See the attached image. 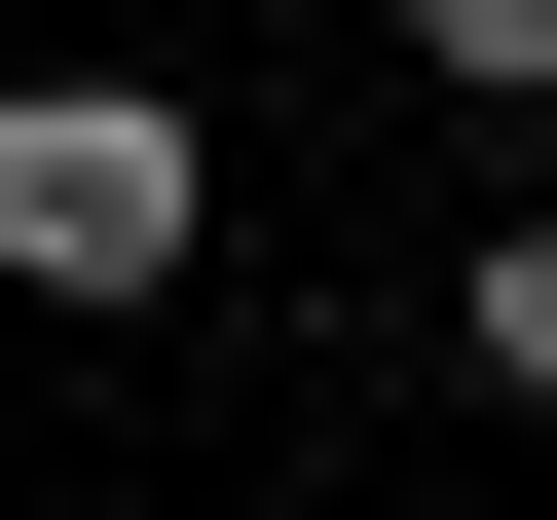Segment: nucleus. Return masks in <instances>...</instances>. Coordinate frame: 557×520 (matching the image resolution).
<instances>
[{"label": "nucleus", "instance_id": "nucleus-3", "mask_svg": "<svg viewBox=\"0 0 557 520\" xmlns=\"http://www.w3.org/2000/svg\"><path fill=\"white\" fill-rule=\"evenodd\" d=\"M409 75L446 112H557V0H409Z\"/></svg>", "mask_w": 557, "mask_h": 520}, {"label": "nucleus", "instance_id": "nucleus-2", "mask_svg": "<svg viewBox=\"0 0 557 520\" xmlns=\"http://www.w3.org/2000/svg\"><path fill=\"white\" fill-rule=\"evenodd\" d=\"M446 372H483V409H557V186H520V223L446 260Z\"/></svg>", "mask_w": 557, "mask_h": 520}, {"label": "nucleus", "instance_id": "nucleus-1", "mask_svg": "<svg viewBox=\"0 0 557 520\" xmlns=\"http://www.w3.org/2000/svg\"><path fill=\"white\" fill-rule=\"evenodd\" d=\"M186 260H223V112H186V75H112V38H75V75H0V298L149 335Z\"/></svg>", "mask_w": 557, "mask_h": 520}]
</instances>
